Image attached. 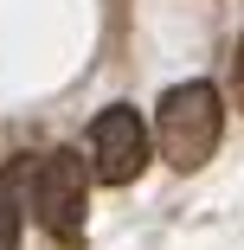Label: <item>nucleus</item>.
<instances>
[{"label": "nucleus", "mask_w": 244, "mask_h": 250, "mask_svg": "<svg viewBox=\"0 0 244 250\" xmlns=\"http://www.w3.org/2000/svg\"><path fill=\"white\" fill-rule=\"evenodd\" d=\"M219 128H225V103H219V90L206 77H193V83H174L161 96V116H155V141H161V154L193 173V167H206L219 154Z\"/></svg>", "instance_id": "f257e3e1"}, {"label": "nucleus", "mask_w": 244, "mask_h": 250, "mask_svg": "<svg viewBox=\"0 0 244 250\" xmlns=\"http://www.w3.org/2000/svg\"><path fill=\"white\" fill-rule=\"evenodd\" d=\"M90 180H96V167H84V154H71V147L39 154V199H32V218L52 231L58 244H84Z\"/></svg>", "instance_id": "f03ea898"}, {"label": "nucleus", "mask_w": 244, "mask_h": 250, "mask_svg": "<svg viewBox=\"0 0 244 250\" xmlns=\"http://www.w3.org/2000/svg\"><path fill=\"white\" fill-rule=\"evenodd\" d=\"M90 167L103 186H129V180L148 173V122L129 103H110L90 122Z\"/></svg>", "instance_id": "7ed1b4c3"}, {"label": "nucleus", "mask_w": 244, "mask_h": 250, "mask_svg": "<svg viewBox=\"0 0 244 250\" xmlns=\"http://www.w3.org/2000/svg\"><path fill=\"white\" fill-rule=\"evenodd\" d=\"M32 199H39V161L32 154H13L7 167H0V250H20Z\"/></svg>", "instance_id": "20e7f679"}, {"label": "nucleus", "mask_w": 244, "mask_h": 250, "mask_svg": "<svg viewBox=\"0 0 244 250\" xmlns=\"http://www.w3.org/2000/svg\"><path fill=\"white\" fill-rule=\"evenodd\" d=\"M231 96H238V109H244V39H238V58H231Z\"/></svg>", "instance_id": "39448f33"}]
</instances>
